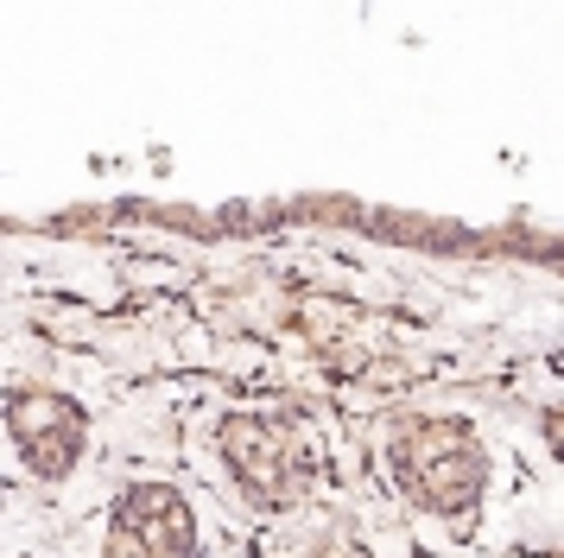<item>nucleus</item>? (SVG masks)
<instances>
[{
  "mask_svg": "<svg viewBox=\"0 0 564 558\" xmlns=\"http://www.w3.org/2000/svg\"><path fill=\"white\" fill-rule=\"evenodd\" d=\"M223 457L235 482L267 507H292L317 482V438L292 412H235L223 419Z\"/></svg>",
  "mask_w": 564,
  "mask_h": 558,
  "instance_id": "obj_1",
  "label": "nucleus"
},
{
  "mask_svg": "<svg viewBox=\"0 0 564 558\" xmlns=\"http://www.w3.org/2000/svg\"><path fill=\"white\" fill-rule=\"evenodd\" d=\"M393 476L412 502H425L432 514L469 521V507L482 495V444L469 438V426L457 419H412L393 431Z\"/></svg>",
  "mask_w": 564,
  "mask_h": 558,
  "instance_id": "obj_2",
  "label": "nucleus"
},
{
  "mask_svg": "<svg viewBox=\"0 0 564 558\" xmlns=\"http://www.w3.org/2000/svg\"><path fill=\"white\" fill-rule=\"evenodd\" d=\"M108 558H197V521L178 489L165 482H133L115 502Z\"/></svg>",
  "mask_w": 564,
  "mask_h": 558,
  "instance_id": "obj_3",
  "label": "nucleus"
},
{
  "mask_svg": "<svg viewBox=\"0 0 564 558\" xmlns=\"http://www.w3.org/2000/svg\"><path fill=\"white\" fill-rule=\"evenodd\" d=\"M7 426H13V444L39 476H64L83 451V412L45 387H20L7 400Z\"/></svg>",
  "mask_w": 564,
  "mask_h": 558,
  "instance_id": "obj_4",
  "label": "nucleus"
}]
</instances>
